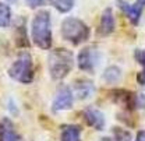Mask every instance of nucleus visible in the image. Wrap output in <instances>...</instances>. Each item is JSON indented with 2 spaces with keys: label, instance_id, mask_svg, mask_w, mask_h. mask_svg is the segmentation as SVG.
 <instances>
[{
  "label": "nucleus",
  "instance_id": "obj_1",
  "mask_svg": "<svg viewBox=\"0 0 145 141\" xmlns=\"http://www.w3.org/2000/svg\"><path fill=\"white\" fill-rule=\"evenodd\" d=\"M31 39L39 49H50L53 43L52 20L48 10L36 11L31 21Z\"/></svg>",
  "mask_w": 145,
  "mask_h": 141
},
{
  "label": "nucleus",
  "instance_id": "obj_5",
  "mask_svg": "<svg viewBox=\"0 0 145 141\" xmlns=\"http://www.w3.org/2000/svg\"><path fill=\"white\" fill-rule=\"evenodd\" d=\"M102 54L98 50V48L95 46H85L82 48L78 56H77V64H78V69L85 73H93L96 70V67L99 66V62H101V57Z\"/></svg>",
  "mask_w": 145,
  "mask_h": 141
},
{
  "label": "nucleus",
  "instance_id": "obj_4",
  "mask_svg": "<svg viewBox=\"0 0 145 141\" xmlns=\"http://www.w3.org/2000/svg\"><path fill=\"white\" fill-rule=\"evenodd\" d=\"M8 75L21 84H29L34 81V62L28 52H22L8 69Z\"/></svg>",
  "mask_w": 145,
  "mask_h": 141
},
{
  "label": "nucleus",
  "instance_id": "obj_6",
  "mask_svg": "<svg viewBox=\"0 0 145 141\" xmlns=\"http://www.w3.org/2000/svg\"><path fill=\"white\" fill-rule=\"evenodd\" d=\"M116 4L133 25H137L140 22L142 11L145 9V0H135L134 3H128L126 0H117Z\"/></svg>",
  "mask_w": 145,
  "mask_h": 141
},
{
  "label": "nucleus",
  "instance_id": "obj_20",
  "mask_svg": "<svg viewBox=\"0 0 145 141\" xmlns=\"http://www.w3.org/2000/svg\"><path fill=\"white\" fill-rule=\"evenodd\" d=\"M7 1H8V3H16L17 0H7Z\"/></svg>",
  "mask_w": 145,
  "mask_h": 141
},
{
  "label": "nucleus",
  "instance_id": "obj_9",
  "mask_svg": "<svg viewBox=\"0 0 145 141\" xmlns=\"http://www.w3.org/2000/svg\"><path fill=\"white\" fill-rule=\"evenodd\" d=\"M116 28V22H114V16L112 9L108 7L103 10L102 16H101V21H99V27H98V34L101 36H109L113 34Z\"/></svg>",
  "mask_w": 145,
  "mask_h": 141
},
{
  "label": "nucleus",
  "instance_id": "obj_3",
  "mask_svg": "<svg viewBox=\"0 0 145 141\" xmlns=\"http://www.w3.org/2000/svg\"><path fill=\"white\" fill-rule=\"evenodd\" d=\"M60 32L63 39L70 42L71 45H81L87 42L91 36L89 27L77 17H67L66 20H63Z\"/></svg>",
  "mask_w": 145,
  "mask_h": 141
},
{
  "label": "nucleus",
  "instance_id": "obj_16",
  "mask_svg": "<svg viewBox=\"0 0 145 141\" xmlns=\"http://www.w3.org/2000/svg\"><path fill=\"white\" fill-rule=\"evenodd\" d=\"M11 24V10L8 4L0 1V28H7Z\"/></svg>",
  "mask_w": 145,
  "mask_h": 141
},
{
  "label": "nucleus",
  "instance_id": "obj_19",
  "mask_svg": "<svg viewBox=\"0 0 145 141\" xmlns=\"http://www.w3.org/2000/svg\"><path fill=\"white\" fill-rule=\"evenodd\" d=\"M135 141H145V130L138 131V134H137V137H135Z\"/></svg>",
  "mask_w": 145,
  "mask_h": 141
},
{
  "label": "nucleus",
  "instance_id": "obj_14",
  "mask_svg": "<svg viewBox=\"0 0 145 141\" xmlns=\"http://www.w3.org/2000/svg\"><path fill=\"white\" fill-rule=\"evenodd\" d=\"M121 77V70L119 66H109L105 69L103 71V80L108 83V84H114L120 80Z\"/></svg>",
  "mask_w": 145,
  "mask_h": 141
},
{
  "label": "nucleus",
  "instance_id": "obj_18",
  "mask_svg": "<svg viewBox=\"0 0 145 141\" xmlns=\"http://www.w3.org/2000/svg\"><path fill=\"white\" fill-rule=\"evenodd\" d=\"M25 1H27L28 7H31V9H38V7H42L46 3H49V0H25Z\"/></svg>",
  "mask_w": 145,
  "mask_h": 141
},
{
  "label": "nucleus",
  "instance_id": "obj_11",
  "mask_svg": "<svg viewBox=\"0 0 145 141\" xmlns=\"http://www.w3.org/2000/svg\"><path fill=\"white\" fill-rule=\"evenodd\" d=\"M0 141H22L10 119H1L0 122Z\"/></svg>",
  "mask_w": 145,
  "mask_h": 141
},
{
  "label": "nucleus",
  "instance_id": "obj_13",
  "mask_svg": "<svg viewBox=\"0 0 145 141\" xmlns=\"http://www.w3.org/2000/svg\"><path fill=\"white\" fill-rule=\"evenodd\" d=\"M134 57L135 60L141 64V71L137 74V81L140 85H144L145 87V49H137L134 52Z\"/></svg>",
  "mask_w": 145,
  "mask_h": 141
},
{
  "label": "nucleus",
  "instance_id": "obj_17",
  "mask_svg": "<svg viewBox=\"0 0 145 141\" xmlns=\"http://www.w3.org/2000/svg\"><path fill=\"white\" fill-rule=\"evenodd\" d=\"M49 3L53 6L59 13H69L75 4V0H49Z\"/></svg>",
  "mask_w": 145,
  "mask_h": 141
},
{
  "label": "nucleus",
  "instance_id": "obj_15",
  "mask_svg": "<svg viewBox=\"0 0 145 141\" xmlns=\"http://www.w3.org/2000/svg\"><path fill=\"white\" fill-rule=\"evenodd\" d=\"M133 137L130 131L124 130L123 127H113L112 136L109 138H105V141H131Z\"/></svg>",
  "mask_w": 145,
  "mask_h": 141
},
{
  "label": "nucleus",
  "instance_id": "obj_8",
  "mask_svg": "<svg viewBox=\"0 0 145 141\" xmlns=\"http://www.w3.org/2000/svg\"><path fill=\"white\" fill-rule=\"evenodd\" d=\"M82 117H84L85 123L88 124V126L96 129V130H103V129H105V123H106L105 116H103V113H102L101 110H98L96 108L89 106V108L84 109Z\"/></svg>",
  "mask_w": 145,
  "mask_h": 141
},
{
  "label": "nucleus",
  "instance_id": "obj_12",
  "mask_svg": "<svg viewBox=\"0 0 145 141\" xmlns=\"http://www.w3.org/2000/svg\"><path fill=\"white\" fill-rule=\"evenodd\" d=\"M60 141H81V127L75 124H66L61 127Z\"/></svg>",
  "mask_w": 145,
  "mask_h": 141
},
{
  "label": "nucleus",
  "instance_id": "obj_2",
  "mask_svg": "<svg viewBox=\"0 0 145 141\" xmlns=\"http://www.w3.org/2000/svg\"><path fill=\"white\" fill-rule=\"evenodd\" d=\"M74 67V54L71 50L64 48H57L49 53L48 57V69L49 74L54 81H60L66 78Z\"/></svg>",
  "mask_w": 145,
  "mask_h": 141
},
{
  "label": "nucleus",
  "instance_id": "obj_7",
  "mask_svg": "<svg viewBox=\"0 0 145 141\" xmlns=\"http://www.w3.org/2000/svg\"><path fill=\"white\" fill-rule=\"evenodd\" d=\"M74 104V92L69 87H63L56 94L53 102H52V112H60L71 109Z\"/></svg>",
  "mask_w": 145,
  "mask_h": 141
},
{
  "label": "nucleus",
  "instance_id": "obj_10",
  "mask_svg": "<svg viewBox=\"0 0 145 141\" xmlns=\"http://www.w3.org/2000/svg\"><path fill=\"white\" fill-rule=\"evenodd\" d=\"M93 92H95V85L91 80H78L74 83V95L81 101L91 98Z\"/></svg>",
  "mask_w": 145,
  "mask_h": 141
}]
</instances>
